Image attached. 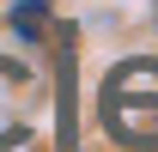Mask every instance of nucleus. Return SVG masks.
<instances>
[{
    "label": "nucleus",
    "instance_id": "obj_4",
    "mask_svg": "<svg viewBox=\"0 0 158 152\" xmlns=\"http://www.w3.org/2000/svg\"><path fill=\"white\" fill-rule=\"evenodd\" d=\"M43 19H49V0H19V6H12V31H19V37H37Z\"/></svg>",
    "mask_w": 158,
    "mask_h": 152
},
{
    "label": "nucleus",
    "instance_id": "obj_1",
    "mask_svg": "<svg viewBox=\"0 0 158 152\" xmlns=\"http://www.w3.org/2000/svg\"><path fill=\"white\" fill-rule=\"evenodd\" d=\"M158 61H122L103 79V122L116 140L140 152H158Z\"/></svg>",
    "mask_w": 158,
    "mask_h": 152
},
{
    "label": "nucleus",
    "instance_id": "obj_2",
    "mask_svg": "<svg viewBox=\"0 0 158 152\" xmlns=\"http://www.w3.org/2000/svg\"><path fill=\"white\" fill-rule=\"evenodd\" d=\"M31 134V73L19 61H0V146H19Z\"/></svg>",
    "mask_w": 158,
    "mask_h": 152
},
{
    "label": "nucleus",
    "instance_id": "obj_3",
    "mask_svg": "<svg viewBox=\"0 0 158 152\" xmlns=\"http://www.w3.org/2000/svg\"><path fill=\"white\" fill-rule=\"evenodd\" d=\"M61 116H55V140L61 146H73V31L61 37Z\"/></svg>",
    "mask_w": 158,
    "mask_h": 152
}]
</instances>
